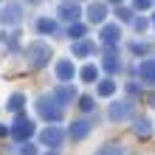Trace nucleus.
<instances>
[{"mask_svg":"<svg viewBox=\"0 0 155 155\" xmlns=\"http://www.w3.org/2000/svg\"><path fill=\"white\" fill-rule=\"evenodd\" d=\"M25 57H28V65L31 68H45L51 62V45L42 42V40H37V42H31L28 48H25Z\"/></svg>","mask_w":155,"mask_h":155,"instance_id":"nucleus-2","label":"nucleus"},{"mask_svg":"<svg viewBox=\"0 0 155 155\" xmlns=\"http://www.w3.org/2000/svg\"><path fill=\"white\" fill-rule=\"evenodd\" d=\"M147 25H150V23L144 20V17H135V20H133V28H135V31H144Z\"/></svg>","mask_w":155,"mask_h":155,"instance_id":"nucleus-26","label":"nucleus"},{"mask_svg":"<svg viewBox=\"0 0 155 155\" xmlns=\"http://www.w3.org/2000/svg\"><path fill=\"white\" fill-rule=\"evenodd\" d=\"M28 3H40V0H28Z\"/></svg>","mask_w":155,"mask_h":155,"instance_id":"nucleus-32","label":"nucleus"},{"mask_svg":"<svg viewBox=\"0 0 155 155\" xmlns=\"http://www.w3.org/2000/svg\"><path fill=\"white\" fill-rule=\"evenodd\" d=\"M90 130H93V118H82V121H74V127H71V138H74V141H82Z\"/></svg>","mask_w":155,"mask_h":155,"instance_id":"nucleus-10","label":"nucleus"},{"mask_svg":"<svg viewBox=\"0 0 155 155\" xmlns=\"http://www.w3.org/2000/svg\"><path fill=\"white\" fill-rule=\"evenodd\" d=\"M104 17H107L104 3H90V8H87V20L90 23H104Z\"/></svg>","mask_w":155,"mask_h":155,"instance_id":"nucleus-14","label":"nucleus"},{"mask_svg":"<svg viewBox=\"0 0 155 155\" xmlns=\"http://www.w3.org/2000/svg\"><path fill=\"white\" fill-rule=\"evenodd\" d=\"M6 133H12V127H3V124H0V138H3Z\"/></svg>","mask_w":155,"mask_h":155,"instance_id":"nucleus-29","label":"nucleus"},{"mask_svg":"<svg viewBox=\"0 0 155 155\" xmlns=\"http://www.w3.org/2000/svg\"><path fill=\"white\" fill-rule=\"evenodd\" d=\"M40 141L45 144V147H59V144H62V130L57 124H48V130L40 133Z\"/></svg>","mask_w":155,"mask_h":155,"instance_id":"nucleus-7","label":"nucleus"},{"mask_svg":"<svg viewBox=\"0 0 155 155\" xmlns=\"http://www.w3.org/2000/svg\"><path fill=\"white\" fill-rule=\"evenodd\" d=\"M20 155H37V147H34V144H28V141H23Z\"/></svg>","mask_w":155,"mask_h":155,"instance_id":"nucleus-24","label":"nucleus"},{"mask_svg":"<svg viewBox=\"0 0 155 155\" xmlns=\"http://www.w3.org/2000/svg\"><path fill=\"white\" fill-rule=\"evenodd\" d=\"M37 31L40 34H57L59 25H57V20H51V17H40L37 20Z\"/></svg>","mask_w":155,"mask_h":155,"instance_id":"nucleus-16","label":"nucleus"},{"mask_svg":"<svg viewBox=\"0 0 155 155\" xmlns=\"http://www.w3.org/2000/svg\"><path fill=\"white\" fill-rule=\"evenodd\" d=\"M116 17H118V20H130V8H118Z\"/></svg>","mask_w":155,"mask_h":155,"instance_id":"nucleus-28","label":"nucleus"},{"mask_svg":"<svg viewBox=\"0 0 155 155\" xmlns=\"http://www.w3.org/2000/svg\"><path fill=\"white\" fill-rule=\"evenodd\" d=\"M96 74H99V71H96V65H85V68L79 71L82 82H93V79H96Z\"/></svg>","mask_w":155,"mask_h":155,"instance_id":"nucleus-20","label":"nucleus"},{"mask_svg":"<svg viewBox=\"0 0 155 155\" xmlns=\"http://www.w3.org/2000/svg\"><path fill=\"white\" fill-rule=\"evenodd\" d=\"M130 116H133L130 102H113L110 104V118H113V121H127Z\"/></svg>","mask_w":155,"mask_h":155,"instance_id":"nucleus-9","label":"nucleus"},{"mask_svg":"<svg viewBox=\"0 0 155 155\" xmlns=\"http://www.w3.org/2000/svg\"><path fill=\"white\" fill-rule=\"evenodd\" d=\"M23 104H25V96H23V93H14L12 99H8V104H6V107H8L12 113H20V110H23Z\"/></svg>","mask_w":155,"mask_h":155,"instance_id":"nucleus-18","label":"nucleus"},{"mask_svg":"<svg viewBox=\"0 0 155 155\" xmlns=\"http://www.w3.org/2000/svg\"><path fill=\"white\" fill-rule=\"evenodd\" d=\"M102 68L107 71V74H116V71H121V59H118V51H116V45H113V48H104Z\"/></svg>","mask_w":155,"mask_h":155,"instance_id":"nucleus-6","label":"nucleus"},{"mask_svg":"<svg viewBox=\"0 0 155 155\" xmlns=\"http://www.w3.org/2000/svg\"><path fill=\"white\" fill-rule=\"evenodd\" d=\"M54 96H57L62 104H68V102H74V99H76V87L74 85H59L57 90H54Z\"/></svg>","mask_w":155,"mask_h":155,"instance_id":"nucleus-15","label":"nucleus"},{"mask_svg":"<svg viewBox=\"0 0 155 155\" xmlns=\"http://www.w3.org/2000/svg\"><path fill=\"white\" fill-rule=\"evenodd\" d=\"M48 155H57V152H48Z\"/></svg>","mask_w":155,"mask_h":155,"instance_id":"nucleus-33","label":"nucleus"},{"mask_svg":"<svg viewBox=\"0 0 155 155\" xmlns=\"http://www.w3.org/2000/svg\"><path fill=\"white\" fill-rule=\"evenodd\" d=\"M99 40H102L104 48H113V45L121 40V28H118V23H107V25H102V31H99Z\"/></svg>","mask_w":155,"mask_h":155,"instance_id":"nucleus-4","label":"nucleus"},{"mask_svg":"<svg viewBox=\"0 0 155 155\" xmlns=\"http://www.w3.org/2000/svg\"><path fill=\"white\" fill-rule=\"evenodd\" d=\"M116 93V82L113 79H102L99 82V96H113Z\"/></svg>","mask_w":155,"mask_h":155,"instance_id":"nucleus-19","label":"nucleus"},{"mask_svg":"<svg viewBox=\"0 0 155 155\" xmlns=\"http://www.w3.org/2000/svg\"><path fill=\"white\" fill-rule=\"evenodd\" d=\"M150 104H152V107H155V93H152V96H150Z\"/></svg>","mask_w":155,"mask_h":155,"instance_id":"nucleus-31","label":"nucleus"},{"mask_svg":"<svg viewBox=\"0 0 155 155\" xmlns=\"http://www.w3.org/2000/svg\"><path fill=\"white\" fill-rule=\"evenodd\" d=\"M99 155H124V150H121V147H116V144H107V147L99 150Z\"/></svg>","mask_w":155,"mask_h":155,"instance_id":"nucleus-22","label":"nucleus"},{"mask_svg":"<svg viewBox=\"0 0 155 155\" xmlns=\"http://www.w3.org/2000/svg\"><path fill=\"white\" fill-rule=\"evenodd\" d=\"M107 3H113V6H121V3H124V0H107Z\"/></svg>","mask_w":155,"mask_h":155,"instance_id":"nucleus-30","label":"nucleus"},{"mask_svg":"<svg viewBox=\"0 0 155 155\" xmlns=\"http://www.w3.org/2000/svg\"><path fill=\"white\" fill-rule=\"evenodd\" d=\"M54 74H57V79L59 82H71L74 79V62H68V59H62V62H57V68H54Z\"/></svg>","mask_w":155,"mask_h":155,"instance_id":"nucleus-12","label":"nucleus"},{"mask_svg":"<svg viewBox=\"0 0 155 155\" xmlns=\"http://www.w3.org/2000/svg\"><path fill=\"white\" fill-rule=\"evenodd\" d=\"M79 107H82L85 113H90V110H93V99H90V96H82V99H79Z\"/></svg>","mask_w":155,"mask_h":155,"instance_id":"nucleus-23","label":"nucleus"},{"mask_svg":"<svg viewBox=\"0 0 155 155\" xmlns=\"http://www.w3.org/2000/svg\"><path fill=\"white\" fill-rule=\"evenodd\" d=\"M130 48H133L135 54H147V51H150V45H147V42H133Z\"/></svg>","mask_w":155,"mask_h":155,"instance_id":"nucleus-27","label":"nucleus"},{"mask_svg":"<svg viewBox=\"0 0 155 155\" xmlns=\"http://www.w3.org/2000/svg\"><path fill=\"white\" fill-rule=\"evenodd\" d=\"M150 127H152V124H150V118H144V116H141V118H135V135H141V138H147V135L152 133Z\"/></svg>","mask_w":155,"mask_h":155,"instance_id":"nucleus-17","label":"nucleus"},{"mask_svg":"<svg viewBox=\"0 0 155 155\" xmlns=\"http://www.w3.org/2000/svg\"><path fill=\"white\" fill-rule=\"evenodd\" d=\"M68 34H71V37H76V40H82V37H85V25H82L79 20H76V23H71Z\"/></svg>","mask_w":155,"mask_h":155,"instance_id":"nucleus-21","label":"nucleus"},{"mask_svg":"<svg viewBox=\"0 0 155 155\" xmlns=\"http://www.w3.org/2000/svg\"><path fill=\"white\" fill-rule=\"evenodd\" d=\"M37 113H40L48 124H57L65 110H62V102L51 93V96H40V99H37Z\"/></svg>","mask_w":155,"mask_h":155,"instance_id":"nucleus-1","label":"nucleus"},{"mask_svg":"<svg viewBox=\"0 0 155 155\" xmlns=\"http://www.w3.org/2000/svg\"><path fill=\"white\" fill-rule=\"evenodd\" d=\"M57 14L62 17V20H68V23H76L79 17H82V8H79L76 0H62L59 8H57Z\"/></svg>","mask_w":155,"mask_h":155,"instance_id":"nucleus-5","label":"nucleus"},{"mask_svg":"<svg viewBox=\"0 0 155 155\" xmlns=\"http://www.w3.org/2000/svg\"><path fill=\"white\" fill-rule=\"evenodd\" d=\"M0 23H3V25H17V23H20V6H17V3L3 6V8H0Z\"/></svg>","mask_w":155,"mask_h":155,"instance_id":"nucleus-8","label":"nucleus"},{"mask_svg":"<svg viewBox=\"0 0 155 155\" xmlns=\"http://www.w3.org/2000/svg\"><path fill=\"white\" fill-rule=\"evenodd\" d=\"M96 51V42L93 40H85V37H82V40H76L74 42V57H90V54H93Z\"/></svg>","mask_w":155,"mask_h":155,"instance_id":"nucleus-13","label":"nucleus"},{"mask_svg":"<svg viewBox=\"0 0 155 155\" xmlns=\"http://www.w3.org/2000/svg\"><path fill=\"white\" fill-rule=\"evenodd\" d=\"M34 130H37V124H34V118L23 116V113H17L14 124H12V135H14V138H17V141H28L31 135H34Z\"/></svg>","mask_w":155,"mask_h":155,"instance_id":"nucleus-3","label":"nucleus"},{"mask_svg":"<svg viewBox=\"0 0 155 155\" xmlns=\"http://www.w3.org/2000/svg\"><path fill=\"white\" fill-rule=\"evenodd\" d=\"M138 76H141V82H147V85H155V59L138 62Z\"/></svg>","mask_w":155,"mask_h":155,"instance_id":"nucleus-11","label":"nucleus"},{"mask_svg":"<svg viewBox=\"0 0 155 155\" xmlns=\"http://www.w3.org/2000/svg\"><path fill=\"white\" fill-rule=\"evenodd\" d=\"M152 6V0H133V8H138V12H147Z\"/></svg>","mask_w":155,"mask_h":155,"instance_id":"nucleus-25","label":"nucleus"}]
</instances>
